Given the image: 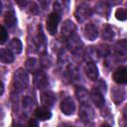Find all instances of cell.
<instances>
[{"mask_svg": "<svg viewBox=\"0 0 127 127\" xmlns=\"http://www.w3.org/2000/svg\"><path fill=\"white\" fill-rule=\"evenodd\" d=\"M35 116H36L37 119H39L41 121H45V120H48V119H50L52 117V112L50 111L49 108L41 106V107H38L36 109Z\"/></svg>", "mask_w": 127, "mask_h": 127, "instance_id": "3957f363", "label": "cell"}, {"mask_svg": "<svg viewBox=\"0 0 127 127\" xmlns=\"http://www.w3.org/2000/svg\"><path fill=\"white\" fill-rule=\"evenodd\" d=\"M5 23H6V25L9 26V27L13 26V25L16 23V16H15L14 12L11 11V12H8V13L6 14V16H5Z\"/></svg>", "mask_w": 127, "mask_h": 127, "instance_id": "277c9868", "label": "cell"}, {"mask_svg": "<svg viewBox=\"0 0 127 127\" xmlns=\"http://www.w3.org/2000/svg\"><path fill=\"white\" fill-rule=\"evenodd\" d=\"M115 17H116L117 20H120V21H125V20H127V9L119 8V9L116 10V12H115Z\"/></svg>", "mask_w": 127, "mask_h": 127, "instance_id": "5b68a950", "label": "cell"}, {"mask_svg": "<svg viewBox=\"0 0 127 127\" xmlns=\"http://www.w3.org/2000/svg\"><path fill=\"white\" fill-rule=\"evenodd\" d=\"M7 38H8V34H7V32H6V29L2 26V27L0 28V43H1V44H4L5 41L7 40Z\"/></svg>", "mask_w": 127, "mask_h": 127, "instance_id": "8992f818", "label": "cell"}, {"mask_svg": "<svg viewBox=\"0 0 127 127\" xmlns=\"http://www.w3.org/2000/svg\"><path fill=\"white\" fill-rule=\"evenodd\" d=\"M113 80L116 83L123 84L127 82V67L126 66H119L113 72Z\"/></svg>", "mask_w": 127, "mask_h": 127, "instance_id": "7a4b0ae2", "label": "cell"}, {"mask_svg": "<svg viewBox=\"0 0 127 127\" xmlns=\"http://www.w3.org/2000/svg\"><path fill=\"white\" fill-rule=\"evenodd\" d=\"M60 20H61V17L59 16L58 13L54 12V13H51L49 15V17L47 19V22H46V27H47L48 32L51 35H55L57 33V29H58Z\"/></svg>", "mask_w": 127, "mask_h": 127, "instance_id": "6da1fadb", "label": "cell"}, {"mask_svg": "<svg viewBox=\"0 0 127 127\" xmlns=\"http://www.w3.org/2000/svg\"><path fill=\"white\" fill-rule=\"evenodd\" d=\"M28 127H39L38 126V123L35 119H31L29 121V124H28Z\"/></svg>", "mask_w": 127, "mask_h": 127, "instance_id": "52a82bcc", "label": "cell"}]
</instances>
